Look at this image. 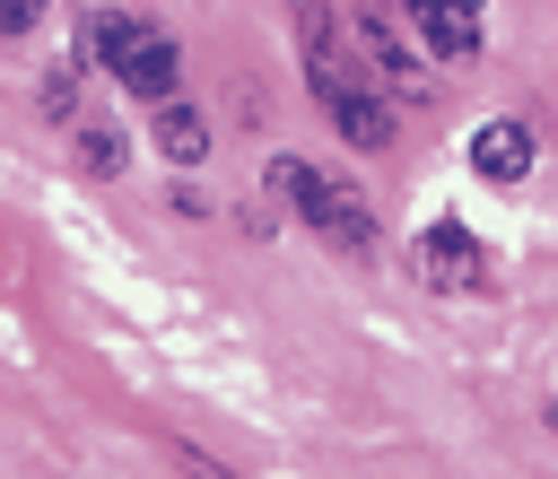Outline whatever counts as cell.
<instances>
[{"instance_id": "obj_1", "label": "cell", "mask_w": 558, "mask_h": 479, "mask_svg": "<svg viewBox=\"0 0 558 479\" xmlns=\"http://www.w3.org/2000/svg\"><path fill=\"white\" fill-rule=\"evenodd\" d=\"M270 192H279L323 244H340V253H366V244H375V209H366L340 174H323V165H305V157H270Z\"/></svg>"}, {"instance_id": "obj_2", "label": "cell", "mask_w": 558, "mask_h": 479, "mask_svg": "<svg viewBox=\"0 0 558 479\" xmlns=\"http://www.w3.org/2000/svg\"><path fill=\"white\" fill-rule=\"evenodd\" d=\"M305 87H314V105L331 113V131L349 148H392V105L357 70V52H305Z\"/></svg>"}, {"instance_id": "obj_3", "label": "cell", "mask_w": 558, "mask_h": 479, "mask_svg": "<svg viewBox=\"0 0 558 479\" xmlns=\"http://www.w3.org/2000/svg\"><path fill=\"white\" fill-rule=\"evenodd\" d=\"M96 61L131 87V96H174V78H183V61H174V44L157 35V26H140V17H122V9H105L96 17Z\"/></svg>"}, {"instance_id": "obj_4", "label": "cell", "mask_w": 558, "mask_h": 479, "mask_svg": "<svg viewBox=\"0 0 558 479\" xmlns=\"http://www.w3.org/2000/svg\"><path fill=\"white\" fill-rule=\"evenodd\" d=\"M418 279L436 296H488V244L462 226V218H436L418 235Z\"/></svg>"}, {"instance_id": "obj_5", "label": "cell", "mask_w": 558, "mask_h": 479, "mask_svg": "<svg viewBox=\"0 0 558 479\" xmlns=\"http://www.w3.org/2000/svg\"><path fill=\"white\" fill-rule=\"evenodd\" d=\"M349 26H357V44H366V61L384 70V87L427 105V70H418V44L392 26V9H384V0H357V9H349Z\"/></svg>"}, {"instance_id": "obj_6", "label": "cell", "mask_w": 558, "mask_h": 479, "mask_svg": "<svg viewBox=\"0 0 558 479\" xmlns=\"http://www.w3.org/2000/svg\"><path fill=\"white\" fill-rule=\"evenodd\" d=\"M401 9H410V35L436 61H471L480 52V0H401Z\"/></svg>"}, {"instance_id": "obj_7", "label": "cell", "mask_w": 558, "mask_h": 479, "mask_svg": "<svg viewBox=\"0 0 558 479\" xmlns=\"http://www.w3.org/2000/svg\"><path fill=\"white\" fill-rule=\"evenodd\" d=\"M462 148H471V174H480V183H523V174H532V122H514V113L480 122Z\"/></svg>"}, {"instance_id": "obj_8", "label": "cell", "mask_w": 558, "mask_h": 479, "mask_svg": "<svg viewBox=\"0 0 558 479\" xmlns=\"http://www.w3.org/2000/svg\"><path fill=\"white\" fill-rule=\"evenodd\" d=\"M157 148H166L174 165H201V157H209V122H201L183 96H157Z\"/></svg>"}, {"instance_id": "obj_9", "label": "cell", "mask_w": 558, "mask_h": 479, "mask_svg": "<svg viewBox=\"0 0 558 479\" xmlns=\"http://www.w3.org/2000/svg\"><path fill=\"white\" fill-rule=\"evenodd\" d=\"M78 165H87V174H122V131L87 122V131H78Z\"/></svg>"}, {"instance_id": "obj_10", "label": "cell", "mask_w": 558, "mask_h": 479, "mask_svg": "<svg viewBox=\"0 0 558 479\" xmlns=\"http://www.w3.org/2000/svg\"><path fill=\"white\" fill-rule=\"evenodd\" d=\"M44 113H52V122H61V113H78V61L44 70Z\"/></svg>"}, {"instance_id": "obj_11", "label": "cell", "mask_w": 558, "mask_h": 479, "mask_svg": "<svg viewBox=\"0 0 558 479\" xmlns=\"http://www.w3.org/2000/svg\"><path fill=\"white\" fill-rule=\"evenodd\" d=\"M44 17V0H0V35H26Z\"/></svg>"}, {"instance_id": "obj_12", "label": "cell", "mask_w": 558, "mask_h": 479, "mask_svg": "<svg viewBox=\"0 0 558 479\" xmlns=\"http://www.w3.org/2000/svg\"><path fill=\"white\" fill-rule=\"evenodd\" d=\"M549 427H558V401H549Z\"/></svg>"}]
</instances>
